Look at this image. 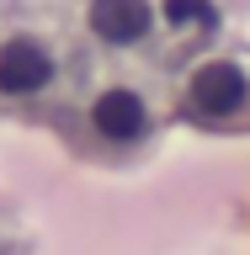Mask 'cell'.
I'll return each instance as SVG.
<instances>
[{"label":"cell","mask_w":250,"mask_h":255,"mask_svg":"<svg viewBox=\"0 0 250 255\" xmlns=\"http://www.w3.org/2000/svg\"><path fill=\"white\" fill-rule=\"evenodd\" d=\"M53 85V53L37 37H11L0 48V91L5 96H37Z\"/></svg>","instance_id":"cell-4"},{"label":"cell","mask_w":250,"mask_h":255,"mask_svg":"<svg viewBox=\"0 0 250 255\" xmlns=\"http://www.w3.org/2000/svg\"><path fill=\"white\" fill-rule=\"evenodd\" d=\"M155 16L160 32H171L176 43H208L224 27L219 0H155Z\"/></svg>","instance_id":"cell-5"},{"label":"cell","mask_w":250,"mask_h":255,"mask_svg":"<svg viewBox=\"0 0 250 255\" xmlns=\"http://www.w3.org/2000/svg\"><path fill=\"white\" fill-rule=\"evenodd\" d=\"M91 133L101 143H112V149H139V143L155 133V107H149V96L133 91V85H107V91H96Z\"/></svg>","instance_id":"cell-2"},{"label":"cell","mask_w":250,"mask_h":255,"mask_svg":"<svg viewBox=\"0 0 250 255\" xmlns=\"http://www.w3.org/2000/svg\"><path fill=\"white\" fill-rule=\"evenodd\" d=\"M85 27L107 48H144L160 32V16H155V0H91Z\"/></svg>","instance_id":"cell-3"},{"label":"cell","mask_w":250,"mask_h":255,"mask_svg":"<svg viewBox=\"0 0 250 255\" xmlns=\"http://www.w3.org/2000/svg\"><path fill=\"white\" fill-rule=\"evenodd\" d=\"M181 107H187V117L213 123V128L240 123L250 112V75L235 59H197L187 85H181Z\"/></svg>","instance_id":"cell-1"}]
</instances>
